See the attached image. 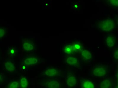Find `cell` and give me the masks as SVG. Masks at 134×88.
Masks as SVG:
<instances>
[{
  "label": "cell",
  "mask_w": 134,
  "mask_h": 88,
  "mask_svg": "<svg viewBox=\"0 0 134 88\" xmlns=\"http://www.w3.org/2000/svg\"><path fill=\"white\" fill-rule=\"evenodd\" d=\"M38 84L46 88H62V85L59 81L55 79H44L40 81Z\"/></svg>",
  "instance_id": "6da1fadb"
},
{
  "label": "cell",
  "mask_w": 134,
  "mask_h": 88,
  "mask_svg": "<svg viewBox=\"0 0 134 88\" xmlns=\"http://www.w3.org/2000/svg\"><path fill=\"white\" fill-rule=\"evenodd\" d=\"M63 74L62 71L57 68L51 67L45 70L41 74V76L49 77H62Z\"/></svg>",
  "instance_id": "7a4b0ae2"
},
{
  "label": "cell",
  "mask_w": 134,
  "mask_h": 88,
  "mask_svg": "<svg viewBox=\"0 0 134 88\" xmlns=\"http://www.w3.org/2000/svg\"><path fill=\"white\" fill-rule=\"evenodd\" d=\"M99 27L103 30L109 32L114 28V23L113 21L109 19L100 22L99 24Z\"/></svg>",
  "instance_id": "3957f363"
},
{
  "label": "cell",
  "mask_w": 134,
  "mask_h": 88,
  "mask_svg": "<svg viewBox=\"0 0 134 88\" xmlns=\"http://www.w3.org/2000/svg\"><path fill=\"white\" fill-rule=\"evenodd\" d=\"M77 81L76 78L71 73L69 72L67 75L66 83L69 87H72L76 85Z\"/></svg>",
  "instance_id": "277c9868"
},
{
  "label": "cell",
  "mask_w": 134,
  "mask_h": 88,
  "mask_svg": "<svg viewBox=\"0 0 134 88\" xmlns=\"http://www.w3.org/2000/svg\"><path fill=\"white\" fill-rule=\"evenodd\" d=\"M40 60L38 58L35 57H31L26 58L24 61V64L25 65L31 66L35 65L38 64Z\"/></svg>",
  "instance_id": "5b68a950"
},
{
  "label": "cell",
  "mask_w": 134,
  "mask_h": 88,
  "mask_svg": "<svg viewBox=\"0 0 134 88\" xmlns=\"http://www.w3.org/2000/svg\"><path fill=\"white\" fill-rule=\"evenodd\" d=\"M106 73V71L104 68H97L93 71V74L95 76L102 77L104 76Z\"/></svg>",
  "instance_id": "8992f818"
},
{
  "label": "cell",
  "mask_w": 134,
  "mask_h": 88,
  "mask_svg": "<svg viewBox=\"0 0 134 88\" xmlns=\"http://www.w3.org/2000/svg\"><path fill=\"white\" fill-rule=\"evenodd\" d=\"M66 62L69 65L76 66L78 65V61L75 57H69L66 59Z\"/></svg>",
  "instance_id": "52a82bcc"
},
{
  "label": "cell",
  "mask_w": 134,
  "mask_h": 88,
  "mask_svg": "<svg viewBox=\"0 0 134 88\" xmlns=\"http://www.w3.org/2000/svg\"><path fill=\"white\" fill-rule=\"evenodd\" d=\"M23 47L24 50L28 51L33 50L34 48L33 45L28 41H25L23 43Z\"/></svg>",
  "instance_id": "ba28073f"
},
{
  "label": "cell",
  "mask_w": 134,
  "mask_h": 88,
  "mask_svg": "<svg viewBox=\"0 0 134 88\" xmlns=\"http://www.w3.org/2000/svg\"><path fill=\"white\" fill-rule=\"evenodd\" d=\"M5 67L8 71L13 72L15 70V67L12 62L8 61L5 62Z\"/></svg>",
  "instance_id": "9c48e42d"
},
{
  "label": "cell",
  "mask_w": 134,
  "mask_h": 88,
  "mask_svg": "<svg viewBox=\"0 0 134 88\" xmlns=\"http://www.w3.org/2000/svg\"><path fill=\"white\" fill-rule=\"evenodd\" d=\"M82 86L83 88H94L93 84L91 81H82Z\"/></svg>",
  "instance_id": "30bf717a"
},
{
  "label": "cell",
  "mask_w": 134,
  "mask_h": 88,
  "mask_svg": "<svg viewBox=\"0 0 134 88\" xmlns=\"http://www.w3.org/2000/svg\"><path fill=\"white\" fill-rule=\"evenodd\" d=\"M20 85L21 88H27L29 83L27 79L25 77H22L20 79Z\"/></svg>",
  "instance_id": "8fae6325"
},
{
  "label": "cell",
  "mask_w": 134,
  "mask_h": 88,
  "mask_svg": "<svg viewBox=\"0 0 134 88\" xmlns=\"http://www.w3.org/2000/svg\"><path fill=\"white\" fill-rule=\"evenodd\" d=\"M111 85V83L108 80H105L102 81L101 83L100 87L101 88H109Z\"/></svg>",
  "instance_id": "7c38bea8"
},
{
  "label": "cell",
  "mask_w": 134,
  "mask_h": 88,
  "mask_svg": "<svg viewBox=\"0 0 134 88\" xmlns=\"http://www.w3.org/2000/svg\"><path fill=\"white\" fill-rule=\"evenodd\" d=\"M83 57L87 59H90L92 57V55L89 51L87 50H84L82 52Z\"/></svg>",
  "instance_id": "4fadbf2b"
},
{
  "label": "cell",
  "mask_w": 134,
  "mask_h": 88,
  "mask_svg": "<svg viewBox=\"0 0 134 88\" xmlns=\"http://www.w3.org/2000/svg\"><path fill=\"white\" fill-rule=\"evenodd\" d=\"M107 43L108 46L111 47L114 46V41L113 38L111 36L108 37L107 39Z\"/></svg>",
  "instance_id": "5bb4252c"
},
{
  "label": "cell",
  "mask_w": 134,
  "mask_h": 88,
  "mask_svg": "<svg viewBox=\"0 0 134 88\" xmlns=\"http://www.w3.org/2000/svg\"><path fill=\"white\" fill-rule=\"evenodd\" d=\"M19 87V84L18 81H14L10 84L8 88H18Z\"/></svg>",
  "instance_id": "9a60e30c"
},
{
  "label": "cell",
  "mask_w": 134,
  "mask_h": 88,
  "mask_svg": "<svg viewBox=\"0 0 134 88\" xmlns=\"http://www.w3.org/2000/svg\"><path fill=\"white\" fill-rule=\"evenodd\" d=\"M73 48L70 46H67L65 49V52L67 53H70L72 52Z\"/></svg>",
  "instance_id": "2e32d148"
},
{
  "label": "cell",
  "mask_w": 134,
  "mask_h": 88,
  "mask_svg": "<svg viewBox=\"0 0 134 88\" xmlns=\"http://www.w3.org/2000/svg\"><path fill=\"white\" fill-rule=\"evenodd\" d=\"M6 34V31L3 28H0V38L3 37Z\"/></svg>",
  "instance_id": "e0dca14e"
},
{
  "label": "cell",
  "mask_w": 134,
  "mask_h": 88,
  "mask_svg": "<svg viewBox=\"0 0 134 88\" xmlns=\"http://www.w3.org/2000/svg\"><path fill=\"white\" fill-rule=\"evenodd\" d=\"M111 2V3L114 5H117L118 4V1H112Z\"/></svg>",
  "instance_id": "ac0fdd59"
},
{
  "label": "cell",
  "mask_w": 134,
  "mask_h": 88,
  "mask_svg": "<svg viewBox=\"0 0 134 88\" xmlns=\"http://www.w3.org/2000/svg\"><path fill=\"white\" fill-rule=\"evenodd\" d=\"M80 48V46H79L78 45H75L74 46V48L77 49H79Z\"/></svg>",
  "instance_id": "d6986e66"
},
{
  "label": "cell",
  "mask_w": 134,
  "mask_h": 88,
  "mask_svg": "<svg viewBox=\"0 0 134 88\" xmlns=\"http://www.w3.org/2000/svg\"><path fill=\"white\" fill-rule=\"evenodd\" d=\"M115 57L117 58H118V52H116V53L115 54Z\"/></svg>",
  "instance_id": "ffe728a7"
},
{
  "label": "cell",
  "mask_w": 134,
  "mask_h": 88,
  "mask_svg": "<svg viewBox=\"0 0 134 88\" xmlns=\"http://www.w3.org/2000/svg\"><path fill=\"white\" fill-rule=\"evenodd\" d=\"M2 79V76L1 74H0V81H1Z\"/></svg>",
  "instance_id": "44dd1931"
}]
</instances>
